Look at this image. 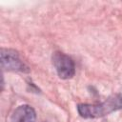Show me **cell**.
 I'll return each instance as SVG.
<instances>
[{
    "instance_id": "obj_1",
    "label": "cell",
    "mask_w": 122,
    "mask_h": 122,
    "mask_svg": "<svg viewBox=\"0 0 122 122\" xmlns=\"http://www.w3.org/2000/svg\"><path fill=\"white\" fill-rule=\"evenodd\" d=\"M122 109V94L115 93L109 96L104 102L97 104H79L78 113L84 118H98Z\"/></svg>"
},
{
    "instance_id": "obj_2",
    "label": "cell",
    "mask_w": 122,
    "mask_h": 122,
    "mask_svg": "<svg viewBox=\"0 0 122 122\" xmlns=\"http://www.w3.org/2000/svg\"><path fill=\"white\" fill-rule=\"evenodd\" d=\"M1 57V67L3 70L10 71H22L29 72V67L20 59L19 54L14 50L4 49L2 48L0 51Z\"/></svg>"
},
{
    "instance_id": "obj_3",
    "label": "cell",
    "mask_w": 122,
    "mask_h": 122,
    "mask_svg": "<svg viewBox=\"0 0 122 122\" xmlns=\"http://www.w3.org/2000/svg\"><path fill=\"white\" fill-rule=\"evenodd\" d=\"M52 64L61 79H70L75 73V65L73 60L63 52L55 51L52 54Z\"/></svg>"
},
{
    "instance_id": "obj_4",
    "label": "cell",
    "mask_w": 122,
    "mask_h": 122,
    "mask_svg": "<svg viewBox=\"0 0 122 122\" xmlns=\"http://www.w3.org/2000/svg\"><path fill=\"white\" fill-rule=\"evenodd\" d=\"M36 113L30 105L19 106L11 115V122H35Z\"/></svg>"
}]
</instances>
